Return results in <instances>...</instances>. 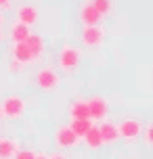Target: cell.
<instances>
[{
    "instance_id": "1",
    "label": "cell",
    "mask_w": 153,
    "mask_h": 159,
    "mask_svg": "<svg viewBox=\"0 0 153 159\" xmlns=\"http://www.w3.org/2000/svg\"><path fill=\"white\" fill-rule=\"evenodd\" d=\"M82 63V50L76 44H63L57 57V65L63 73H73Z\"/></svg>"
},
{
    "instance_id": "2",
    "label": "cell",
    "mask_w": 153,
    "mask_h": 159,
    "mask_svg": "<svg viewBox=\"0 0 153 159\" xmlns=\"http://www.w3.org/2000/svg\"><path fill=\"white\" fill-rule=\"evenodd\" d=\"M25 111H27V103L21 94H8L0 103V117L11 119V121L21 119L25 115Z\"/></svg>"
},
{
    "instance_id": "3",
    "label": "cell",
    "mask_w": 153,
    "mask_h": 159,
    "mask_svg": "<svg viewBox=\"0 0 153 159\" xmlns=\"http://www.w3.org/2000/svg\"><path fill=\"white\" fill-rule=\"evenodd\" d=\"M36 84H38L40 90L50 92V90H57L61 86V75L53 65H44V67H40L36 71Z\"/></svg>"
},
{
    "instance_id": "4",
    "label": "cell",
    "mask_w": 153,
    "mask_h": 159,
    "mask_svg": "<svg viewBox=\"0 0 153 159\" xmlns=\"http://www.w3.org/2000/svg\"><path fill=\"white\" fill-rule=\"evenodd\" d=\"M105 38H107V32L101 23L97 25H84L80 34V42L86 48H99L105 44Z\"/></svg>"
},
{
    "instance_id": "5",
    "label": "cell",
    "mask_w": 153,
    "mask_h": 159,
    "mask_svg": "<svg viewBox=\"0 0 153 159\" xmlns=\"http://www.w3.org/2000/svg\"><path fill=\"white\" fill-rule=\"evenodd\" d=\"M86 105H88V117L92 121L107 119V115H109V101L105 96H99V94L90 96L88 101H86Z\"/></svg>"
},
{
    "instance_id": "6",
    "label": "cell",
    "mask_w": 153,
    "mask_h": 159,
    "mask_svg": "<svg viewBox=\"0 0 153 159\" xmlns=\"http://www.w3.org/2000/svg\"><path fill=\"white\" fill-rule=\"evenodd\" d=\"M118 132H120V138H124L126 143H132V140H137L138 136H141L143 124L137 117H124L118 124Z\"/></svg>"
},
{
    "instance_id": "7",
    "label": "cell",
    "mask_w": 153,
    "mask_h": 159,
    "mask_svg": "<svg viewBox=\"0 0 153 159\" xmlns=\"http://www.w3.org/2000/svg\"><path fill=\"white\" fill-rule=\"evenodd\" d=\"M55 144H57V149L65 151V149L78 147V144H80V138L73 134V130L69 128V124H63V126H59L55 130Z\"/></svg>"
},
{
    "instance_id": "8",
    "label": "cell",
    "mask_w": 153,
    "mask_h": 159,
    "mask_svg": "<svg viewBox=\"0 0 153 159\" xmlns=\"http://www.w3.org/2000/svg\"><path fill=\"white\" fill-rule=\"evenodd\" d=\"M15 17H17L19 23H25V25L32 27L40 19V11H38V7H34V4H21V7H17Z\"/></svg>"
},
{
    "instance_id": "9",
    "label": "cell",
    "mask_w": 153,
    "mask_h": 159,
    "mask_svg": "<svg viewBox=\"0 0 153 159\" xmlns=\"http://www.w3.org/2000/svg\"><path fill=\"white\" fill-rule=\"evenodd\" d=\"M99 134H101V140L103 144H115L120 140V132H118V124H113L109 119H103L99 124Z\"/></svg>"
},
{
    "instance_id": "10",
    "label": "cell",
    "mask_w": 153,
    "mask_h": 159,
    "mask_svg": "<svg viewBox=\"0 0 153 159\" xmlns=\"http://www.w3.org/2000/svg\"><path fill=\"white\" fill-rule=\"evenodd\" d=\"M11 61H17V63H21L23 67L34 63L32 52H30V48H27L25 42H13V46H11Z\"/></svg>"
},
{
    "instance_id": "11",
    "label": "cell",
    "mask_w": 153,
    "mask_h": 159,
    "mask_svg": "<svg viewBox=\"0 0 153 159\" xmlns=\"http://www.w3.org/2000/svg\"><path fill=\"white\" fill-rule=\"evenodd\" d=\"M78 19H80L82 25H97V23H101L103 17L99 15L97 8L92 7L90 2H84V4L80 7V11H78Z\"/></svg>"
},
{
    "instance_id": "12",
    "label": "cell",
    "mask_w": 153,
    "mask_h": 159,
    "mask_svg": "<svg viewBox=\"0 0 153 159\" xmlns=\"http://www.w3.org/2000/svg\"><path fill=\"white\" fill-rule=\"evenodd\" d=\"M25 44H27V48H30L34 61H38V59H42V57H44L46 42H44V38H42L40 34H30V36H27V40H25Z\"/></svg>"
},
{
    "instance_id": "13",
    "label": "cell",
    "mask_w": 153,
    "mask_h": 159,
    "mask_svg": "<svg viewBox=\"0 0 153 159\" xmlns=\"http://www.w3.org/2000/svg\"><path fill=\"white\" fill-rule=\"evenodd\" d=\"M69 117L72 119H90L88 117V105H86V98H76L72 105H69Z\"/></svg>"
},
{
    "instance_id": "14",
    "label": "cell",
    "mask_w": 153,
    "mask_h": 159,
    "mask_svg": "<svg viewBox=\"0 0 153 159\" xmlns=\"http://www.w3.org/2000/svg\"><path fill=\"white\" fill-rule=\"evenodd\" d=\"M82 140H84V144L88 147L90 151H99L101 147H103V140H101V134H99V128L92 124V128H90L86 134L82 136Z\"/></svg>"
},
{
    "instance_id": "15",
    "label": "cell",
    "mask_w": 153,
    "mask_h": 159,
    "mask_svg": "<svg viewBox=\"0 0 153 159\" xmlns=\"http://www.w3.org/2000/svg\"><path fill=\"white\" fill-rule=\"evenodd\" d=\"M17 149H19V143L15 138H0V159H13Z\"/></svg>"
},
{
    "instance_id": "16",
    "label": "cell",
    "mask_w": 153,
    "mask_h": 159,
    "mask_svg": "<svg viewBox=\"0 0 153 159\" xmlns=\"http://www.w3.org/2000/svg\"><path fill=\"white\" fill-rule=\"evenodd\" d=\"M30 34H32L30 25L19 23V21H15V23L11 25V40H13V42H25Z\"/></svg>"
},
{
    "instance_id": "17",
    "label": "cell",
    "mask_w": 153,
    "mask_h": 159,
    "mask_svg": "<svg viewBox=\"0 0 153 159\" xmlns=\"http://www.w3.org/2000/svg\"><path fill=\"white\" fill-rule=\"evenodd\" d=\"M69 128L73 130V134L78 136V138H82V136L92 128V119H72Z\"/></svg>"
},
{
    "instance_id": "18",
    "label": "cell",
    "mask_w": 153,
    "mask_h": 159,
    "mask_svg": "<svg viewBox=\"0 0 153 159\" xmlns=\"http://www.w3.org/2000/svg\"><path fill=\"white\" fill-rule=\"evenodd\" d=\"M88 2L97 8V13L101 17H107L113 13V0H88Z\"/></svg>"
},
{
    "instance_id": "19",
    "label": "cell",
    "mask_w": 153,
    "mask_h": 159,
    "mask_svg": "<svg viewBox=\"0 0 153 159\" xmlns=\"http://www.w3.org/2000/svg\"><path fill=\"white\" fill-rule=\"evenodd\" d=\"M141 134H143L145 147H147V149H151V147H153V124H151V121L143 126V132H141Z\"/></svg>"
},
{
    "instance_id": "20",
    "label": "cell",
    "mask_w": 153,
    "mask_h": 159,
    "mask_svg": "<svg viewBox=\"0 0 153 159\" xmlns=\"http://www.w3.org/2000/svg\"><path fill=\"white\" fill-rule=\"evenodd\" d=\"M36 153L32 149H17V153L13 155V159H34Z\"/></svg>"
},
{
    "instance_id": "21",
    "label": "cell",
    "mask_w": 153,
    "mask_h": 159,
    "mask_svg": "<svg viewBox=\"0 0 153 159\" xmlns=\"http://www.w3.org/2000/svg\"><path fill=\"white\" fill-rule=\"evenodd\" d=\"M8 71L11 73H21L23 71V65L17 63V61H11V63H8Z\"/></svg>"
},
{
    "instance_id": "22",
    "label": "cell",
    "mask_w": 153,
    "mask_h": 159,
    "mask_svg": "<svg viewBox=\"0 0 153 159\" xmlns=\"http://www.w3.org/2000/svg\"><path fill=\"white\" fill-rule=\"evenodd\" d=\"M11 4H13V0H0V11L4 13V11H8L11 8Z\"/></svg>"
},
{
    "instance_id": "23",
    "label": "cell",
    "mask_w": 153,
    "mask_h": 159,
    "mask_svg": "<svg viewBox=\"0 0 153 159\" xmlns=\"http://www.w3.org/2000/svg\"><path fill=\"white\" fill-rule=\"evenodd\" d=\"M46 159H67L63 153H53V155H46Z\"/></svg>"
},
{
    "instance_id": "24",
    "label": "cell",
    "mask_w": 153,
    "mask_h": 159,
    "mask_svg": "<svg viewBox=\"0 0 153 159\" xmlns=\"http://www.w3.org/2000/svg\"><path fill=\"white\" fill-rule=\"evenodd\" d=\"M34 159H46V155H44V153H36V155H34Z\"/></svg>"
},
{
    "instance_id": "25",
    "label": "cell",
    "mask_w": 153,
    "mask_h": 159,
    "mask_svg": "<svg viewBox=\"0 0 153 159\" xmlns=\"http://www.w3.org/2000/svg\"><path fill=\"white\" fill-rule=\"evenodd\" d=\"M2 23H4V13L0 11V27H2Z\"/></svg>"
},
{
    "instance_id": "26",
    "label": "cell",
    "mask_w": 153,
    "mask_h": 159,
    "mask_svg": "<svg viewBox=\"0 0 153 159\" xmlns=\"http://www.w3.org/2000/svg\"><path fill=\"white\" fill-rule=\"evenodd\" d=\"M4 42V34H2V30H0V44Z\"/></svg>"
},
{
    "instance_id": "27",
    "label": "cell",
    "mask_w": 153,
    "mask_h": 159,
    "mask_svg": "<svg viewBox=\"0 0 153 159\" xmlns=\"http://www.w3.org/2000/svg\"><path fill=\"white\" fill-rule=\"evenodd\" d=\"M122 159H132V157H122Z\"/></svg>"
}]
</instances>
